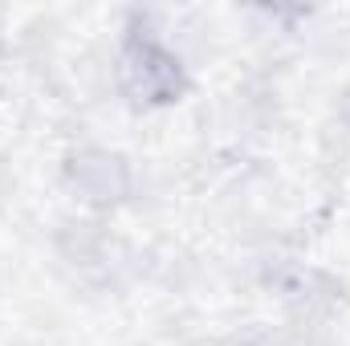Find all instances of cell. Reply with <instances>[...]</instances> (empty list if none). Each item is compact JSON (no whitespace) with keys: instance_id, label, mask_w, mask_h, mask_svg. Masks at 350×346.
<instances>
[{"instance_id":"1","label":"cell","mask_w":350,"mask_h":346,"mask_svg":"<svg viewBox=\"0 0 350 346\" xmlns=\"http://www.w3.org/2000/svg\"><path fill=\"white\" fill-rule=\"evenodd\" d=\"M118 78H122V90L139 102H172L183 90L179 62L155 41H131V49L118 62Z\"/></svg>"}]
</instances>
